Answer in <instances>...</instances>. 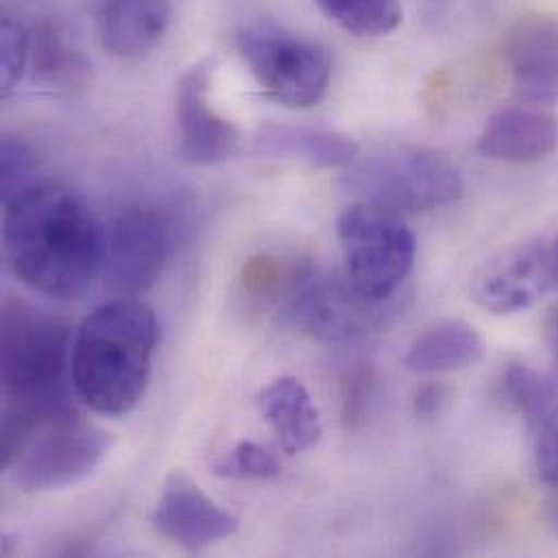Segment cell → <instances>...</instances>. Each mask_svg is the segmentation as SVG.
<instances>
[{"mask_svg":"<svg viewBox=\"0 0 558 558\" xmlns=\"http://www.w3.org/2000/svg\"><path fill=\"white\" fill-rule=\"evenodd\" d=\"M4 257L28 289L81 298L102 272L105 231L87 201L54 181H35L4 203Z\"/></svg>","mask_w":558,"mask_h":558,"instance_id":"cell-1","label":"cell"},{"mask_svg":"<svg viewBox=\"0 0 558 558\" xmlns=\"http://www.w3.org/2000/svg\"><path fill=\"white\" fill-rule=\"evenodd\" d=\"M159 341L157 315L135 298L94 308L72 341L74 393L94 413L120 417L144 398Z\"/></svg>","mask_w":558,"mask_h":558,"instance_id":"cell-2","label":"cell"},{"mask_svg":"<svg viewBox=\"0 0 558 558\" xmlns=\"http://www.w3.org/2000/svg\"><path fill=\"white\" fill-rule=\"evenodd\" d=\"M72 341L63 317L15 295L4 298L0 317L2 411L50 415L74 407L68 391Z\"/></svg>","mask_w":558,"mask_h":558,"instance_id":"cell-3","label":"cell"},{"mask_svg":"<svg viewBox=\"0 0 558 558\" xmlns=\"http://www.w3.org/2000/svg\"><path fill=\"white\" fill-rule=\"evenodd\" d=\"M109 433L81 417L72 407L31 428L2 461V468L11 472V481L20 492L48 494L89 478L109 454Z\"/></svg>","mask_w":558,"mask_h":558,"instance_id":"cell-4","label":"cell"},{"mask_svg":"<svg viewBox=\"0 0 558 558\" xmlns=\"http://www.w3.org/2000/svg\"><path fill=\"white\" fill-rule=\"evenodd\" d=\"M343 277L367 300L398 298L417 257L413 231L393 211L356 201L337 218Z\"/></svg>","mask_w":558,"mask_h":558,"instance_id":"cell-5","label":"cell"},{"mask_svg":"<svg viewBox=\"0 0 558 558\" xmlns=\"http://www.w3.org/2000/svg\"><path fill=\"white\" fill-rule=\"evenodd\" d=\"M343 185L359 201L393 214H422L463 196L459 170L441 155L422 148H391L352 163Z\"/></svg>","mask_w":558,"mask_h":558,"instance_id":"cell-6","label":"cell"},{"mask_svg":"<svg viewBox=\"0 0 558 558\" xmlns=\"http://www.w3.org/2000/svg\"><path fill=\"white\" fill-rule=\"evenodd\" d=\"M400 298L374 302L337 272L313 268L291 275L287 313L295 326L322 341H352L378 332L400 313Z\"/></svg>","mask_w":558,"mask_h":558,"instance_id":"cell-7","label":"cell"},{"mask_svg":"<svg viewBox=\"0 0 558 558\" xmlns=\"http://www.w3.org/2000/svg\"><path fill=\"white\" fill-rule=\"evenodd\" d=\"M240 50L277 102L291 109L315 107L330 83V57L324 46L279 26H251L240 35Z\"/></svg>","mask_w":558,"mask_h":558,"instance_id":"cell-8","label":"cell"},{"mask_svg":"<svg viewBox=\"0 0 558 558\" xmlns=\"http://www.w3.org/2000/svg\"><path fill=\"white\" fill-rule=\"evenodd\" d=\"M174 240V222L157 207L122 211L105 231L102 277L118 298H135L161 277Z\"/></svg>","mask_w":558,"mask_h":558,"instance_id":"cell-9","label":"cell"},{"mask_svg":"<svg viewBox=\"0 0 558 558\" xmlns=\"http://www.w3.org/2000/svg\"><path fill=\"white\" fill-rule=\"evenodd\" d=\"M150 522L190 555H201L240 531L238 518L218 507L183 472H172L166 478Z\"/></svg>","mask_w":558,"mask_h":558,"instance_id":"cell-10","label":"cell"},{"mask_svg":"<svg viewBox=\"0 0 558 558\" xmlns=\"http://www.w3.org/2000/svg\"><path fill=\"white\" fill-rule=\"evenodd\" d=\"M553 289L548 246L529 242L489 259L470 282L472 300L489 313L511 315L531 308Z\"/></svg>","mask_w":558,"mask_h":558,"instance_id":"cell-11","label":"cell"},{"mask_svg":"<svg viewBox=\"0 0 558 558\" xmlns=\"http://www.w3.org/2000/svg\"><path fill=\"white\" fill-rule=\"evenodd\" d=\"M211 65L196 63L177 83L174 109L181 153L190 163L214 166L229 159L238 144V129L211 107Z\"/></svg>","mask_w":558,"mask_h":558,"instance_id":"cell-12","label":"cell"},{"mask_svg":"<svg viewBox=\"0 0 558 558\" xmlns=\"http://www.w3.org/2000/svg\"><path fill=\"white\" fill-rule=\"evenodd\" d=\"M507 63L529 105L558 100V17L524 15L507 35Z\"/></svg>","mask_w":558,"mask_h":558,"instance_id":"cell-13","label":"cell"},{"mask_svg":"<svg viewBox=\"0 0 558 558\" xmlns=\"http://www.w3.org/2000/svg\"><path fill=\"white\" fill-rule=\"evenodd\" d=\"M557 148V120L537 105L496 111L478 140L481 155L511 166L539 163Z\"/></svg>","mask_w":558,"mask_h":558,"instance_id":"cell-14","label":"cell"},{"mask_svg":"<svg viewBox=\"0 0 558 558\" xmlns=\"http://www.w3.org/2000/svg\"><path fill=\"white\" fill-rule=\"evenodd\" d=\"M257 404L287 457L304 454L319 444L324 435L319 411L298 378L280 376L272 380L259 391Z\"/></svg>","mask_w":558,"mask_h":558,"instance_id":"cell-15","label":"cell"},{"mask_svg":"<svg viewBox=\"0 0 558 558\" xmlns=\"http://www.w3.org/2000/svg\"><path fill=\"white\" fill-rule=\"evenodd\" d=\"M170 22V0H102L98 35L116 57H142L155 48Z\"/></svg>","mask_w":558,"mask_h":558,"instance_id":"cell-16","label":"cell"},{"mask_svg":"<svg viewBox=\"0 0 558 558\" xmlns=\"http://www.w3.org/2000/svg\"><path fill=\"white\" fill-rule=\"evenodd\" d=\"M483 352V337L472 324L463 319H441L415 337L402 365L415 376H437L476 365Z\"/></svg>","mask_w":558,"mask_h":558,"instance_id":"cell-17","label":"cell"},{"mask_svg":"<svg viewBox=\"0 0 558 558\" xmlns=\"http://www.w3.org/2000/svg\"><path fill=\"white\" fill-rule=\"evenodd\" d=\"M255 153L270 159L300 161L313 168H348L356 161L359 146L337 131L266 124L255 137Z\"/></svg>","mask_w":558,"mask_h":558,"instance_id":"cell-18","label":"cell"},{"mask_svg":"<svg viewBox=\"0 0 558 558\" xmlns=\"http://www.w3.org/2000/svg\"><path fill=\"white\" fill-rule=\"evenodd\" d=\"M33 76L57 92H72L87 83L92 65L57 24H41L31 33Z\"/></svg>","mask_w":558,"mask_h":558,"instance_id":"cell-19","label":"cell"},{"mask_svg":"<svg viewBox=\"0 0 558 558\" xmlns=\"http://www.w3.org/2000/svg\"><path fill=\"white\" fill-rule=\"evenodd\" d=\"M317 7L356 37H380L402 22L400 0H315Z\"/></svg>","mask_w":558,"mask_h":558,"instance_id":"cell-20","label":"cell"},{"mask_svg":"<svg viewBox=\"0 0 558 558\" xmlns=\"http://www.w3.org/2000/svg\"><path fill=\"white\" fill-rule=\"evenodd\" d=\"M553 396V383L524 363H511L505 367L496 383V400L511 411L522 413L529 422H539L548 415Z\"/></svg>","mask_w":558,"mask_h":558,"instance_id":"cell-21","label":"cell"},{"mask_svg":"<svg viewBox=\"0 0 558 558\" xmlns=\"http://www.w3.org/2000/svg\"><path fill=\"white\" fill-rule=\"evenodd\" d=\"M214 472L222 478H275L280 474L279 459L255 441H240L225 457L216 459Z\"/></svg>","mask_w":558,"mask_h":558,"instance_id":"cell-22","label":"cell"},{"mask_svg":"<svg viewBox=\"0 0 558 558\" xmlns=\"http://www.w3.org/2000/svg\"><path fill=\"white\" fill-rule=\"evenodd\" d=\"M0 78L2 94L15 89L31 63V33L11 15L2 17L0 26Z\"/></svg>","mask_w":558,"mask_h":558,"instance_id":"cell-23","label":"cell"},{"mask_svg":"<svg viewBox=\"0 0 558 558\" xmlns=\"http://www.w3.org/2000/svg\"><path fill=\"white\" fill-rule=\"evenodd\" d=\"M2 166V203L35 183L37 159L33 148L20 137H4L0 150Z\"/></svg>","mask_w":558,"mask_h":558,"instance_id":"cell-24","label":"cell"},{"mask_svg":"<svg viewBox=\"0 0 558 558\" xmlns=\"http://www.w3.org/2000/svg\"><path fill=\"white\" fill-rule=\"evenodd\" d=\"M537 472L553 496H558V407L544 417L542 424L537 441Z\"/></svg>","mask_w":558,"mask_h":558,"instance_id":"cell-25","label":"cell"},{"mask_svg":"<svg viewBox=\"0 0 558 558\" xmlns=\"http://www.w3.org/2000/svg\"><path fill=\"white\" fill-rule=\"evenodd\" d=\"M450 400H452V391L448 385L426 383V385L417 387V391L413 396V413L420 420H435L446 411Z\"/></svg>","mask_w":558,"mask_h":558,"instance_id":"cell-26","label":"cell"},{"mask_svg":"<svg viewBox=\"0 0 558 558\" xmlns=\"http://www.w3.org/2000/svg\"><path fill=\"white\" fill-rule=\"evenodd\" d=\"M546 337L550 343V350L558 361V306H555L546 319Z\"/></svg>","mask_w":558,"mask_h":558,"instance_id":"cell-27","label":"cell"},{"mask_svg":"<svg viewBox=\"0 0 558 558\" xmlns=\"http://www.w3.org/2000/svg\"><path fill=\"white\" fill-rule=\"evenodd\" d=\"M548 266H550L553 287L558 289V235L548 244Z\"/></svg>","mask_w":558,"mask_h":558,"instance_id":"cell-28","label":"cell"},{"mask_svg":"<svg viewBox=\"0 0 558 558\" xmlns=\"http://www.w3.org/2000/svg\"><path fill=\"white\" fill-rule=\"evenodd\" d=\"M548 524L558 533V496H553L550 507H548Z\"/></svg>","mask_w":558,"mask_h":558,"instance_id":"cell-29","label":"cell"}]
</instances>
